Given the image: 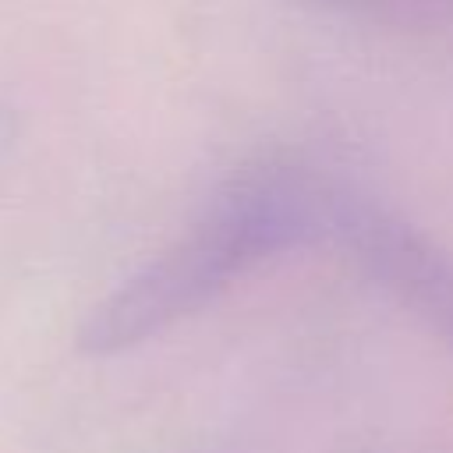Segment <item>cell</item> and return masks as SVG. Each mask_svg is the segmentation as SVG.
Here are the masks:
<instances>
[{
  "label": "cell",
  "instance_id": "6da1fadb",
  "mask_svg": "<svg viewBox=\"0 0 453 453\" xmlns=\"http://www.w3.org/2000/svg\"><path fill=\"white\" fill-rule=\"evenodd\" d=\"M333 180L287 156L226 173L195 219L124 276L78 326V350L113 357L191 319L269 258L329 241Z\"/></svg>",
  "mask_w": 453,
  "mask_h": 453
},
{
  "label": "cell",
  "instance_id": "7a4b0ae2",
  "mask_svg": "<svg viewBox=\"0 0 453 453\" xmlns=\"http://www.w3.org/2000/svg\"><path fill=\"white\" fill-rule=\"evenodd\" d=\"M329 241L453 343V258L386 205L336 188Z\"/></svg>",
  "mask_w": 453,
  "mask_h": 453
},
{
  "label": "cell",
  "instance_id": "3957f363",
  "mask_svg": "<svg viewBox=\"0 0 453 453\" xmlns=\"http://www.w3.org/2000/svg\"><path fill=\"white\" fill-rule=\"evenodd\" d=\"M297 4L357 25L453 35V0H297Z\"/></svg>",
  "mask_w": 453,
  "mask_h": 453
}]
</instances>
